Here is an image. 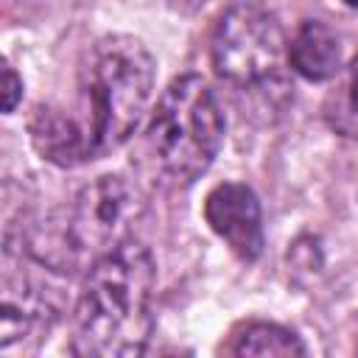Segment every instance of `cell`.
Masks as SVG:
<instances>
[{
    "instance_id": "1",
    "label": "cell",
    "mask_w": 358,
    "mask_h": 358,
    "mask_svg": "<svg viewBox=\"0 0 358 358\" xmlns=\"http://www.w3.org/2000/svg\"><path fill=\"white\" fill-rule=\"evenodd\" d=\"M154 257L137 241L95 257L73 308V352L95 358L145 352L154 330Z\"/></svg>"
},
{
    "instance_id": "2",
    "label": "cell",
    "mask_w": 358,
    "mask_h": 358,
    "mask_svg": "<svg viewBox=\"0 0 358 358\" xmlns=\"http://www.w3.org/2000/svg\"><path fill=\"white\" fill-rule=\"evenodd\" d=\"M157 62L151 50L126 34L98 39L78 67V98L90 159L120 148L143 123L154 98Z\"/></svg>"
},
{
    "instance_id": "3",
    "label": "cell",
    "mask_w": 358,
    "mask_h": 358,
    "mask_svg": "<svg viewBox=\"0 0 358 358\" xmlns=\"http://www.w3.org/2000/svg\"><path fill=\"white\" fill-rule=\"evenodd\" d=\"M224 115L213 90L193 73L173 78L145 129V157L171 185H193L218 157Z\"/></svg>"
},
{
    "instance_id": "4",
    "label": "cell",
    "mask_w": 358,
    "mask_h": 358,
    "mask_svg": "<svg viewBox=\"0 0 358 358\" xmlns=\"http://www.w3.org/2000/svg\"><path fill=\"white\" fill-rule=\"evenodd\" d=\"M210 56L218 78L235 90H282L288 39L271 11L257 3H232L215 22Z\"/></svg>"
},
{
    "instance_id": "5",
    "label": "cell",
    "mask_w": 358,
    "mask_h": 358,
    "mask_svg": "<svg viewBox=\"0 0 358 358\" xmlns=\"http://www.w3.org/2000/svg\"><path fill=\"white\" fill-rule=\"evenodd\" d=\"M143 215V190L120 173H103L76 196L64 221V243L76 263H92L95 257L134 241V229Z\"/></svg>"
},
{
    "instance_id": "6",
    "label": "cell",
    "mask_w": 358,
    "mask_h": 358,
    "mask_svg": "<svg viewBox=\"0 0 358 358\" xmlns=\"http://www.w3.org/2000/svg\"><path fill=\"white\" fill-rule=\"evenodd\" d=\"M204 218L210 229L229 246V252L246 263L263 252V215L252 187L241 182L215 185L204 199Z\"/></svg>"
},
{
    "instance_id": "7",
    "label": "cell",
    "mask_w": 358,
    "mask_h": 358,
    "mask_svg": "<svg viewBox=\"0 0 358 358\" xmlns=\"http://www.w3.org/2000/svg\"><path fill=\"white\" fill-rule=\"evenodd\" d=\"M31 140L34 148L48 159L62 168H73L81 162H90L87 151V137L81 131V123L53 106H39L31 117Z\"/></svg>"
},
{
    "instance_id": "8",
    "label": "cell",
    "mask_w": 358,
    "mask_h": 358,
    "mask_svg": "<svg viewBox=\"0 0 358 358\" xmlns=\"http://www.w3.org/2000/svg\"><path fill=\"white\" fill-rule=\"evenodd\" d=\"M288 62L308 81H327L341 70V42L322 20H302L288 39Z\"/></svg>"
},
{
    "instance_id": "9",
    "label": "cell",
    "mask_w": 358,
    "mask_h": 358,
    "mask_svg": "<svg viewBox=\"0 0 358 358\" xmlns=\"http://www.w3.org/2000/svg\"><path fill=\"white\" fill-rule=\"evenodd\" d=\"M229 352L232 355H305V344L294 330L282 324L252 322L235 336Z\"/></svg>"
},
{
    "instance_id": "10",
    "label": "cell",
    "mask_w": 358,
    "mask_h": 358,
    "mask_svg": "<svg viewBox=\"0 0 358 358\" xmlns=\"http://www.w3.org/2000/svg\"><path fill=\"white\" fill-rule=\"evenodd\" d=\"M324 120L336 134L358 140V56L352 59L336 90L327 95Z\"/></svg>"
},
{
    "instance_id": "11",
    "label": "cell",
    "mask_w": 358,
    "mask_h": 358,
    "mask_svg": "<svg viewBox=\"0 0 358 358\" xmlns=\"http://www.w3.org/2000/svg\"><path fill=\"white\" fill-rule=\"evenodd\" d=\"M20 95H22V81H20V76H17L11 67H6V70H3V112H14Z\"/></svg>"
},
{
    "instance_id": "12",
    "label": "cell",
    "mask_w": 358,
    "mask_h": 358,
    "mask_svg": "<svg viewBox=\"0 0 358 358\" xmlns=\"http://www.w3.org/2000/svg\"><path fill=\"white\" fill-rule=\"evenodd\" d=\"M179 8H199V6H204L207 0H173Z\"/></svg>"
},
{
    "instance_id": "13",
    "label": "cell",
    "mask_w": 358,
    "mask_h": 358,
    "mask_svg": "<svg viewBox=\"0 0 358 358\" xmlns=\"http://www.w3.org/2000/svg\"><path fill=\"white\" fill-rule=\"evenodd\" d=\"M347 6H352V8H358V0H344Z\"/></svg>"
}]
</instances>
